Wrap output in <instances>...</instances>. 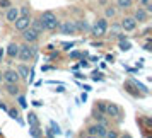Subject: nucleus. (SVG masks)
<instances>
[{
	"label": "nucleus",
	"instance_id": "1",
	"mask_svg": "<svg viewBox=\"0 0 152 138\" xmlns=\"http://www.w3.org/2000/svg\"><path fill=\"white\" fill-rule=\"evenodd\" d=\"M36 53H38V46H36L34 43H26V44L19 46V55H17V58L22 60V62H31V60L36 58Z\"/></svg>",
	"mask_w": 152,
	"mask_h": 138
},
{
	"label": "nucleus",
	"instance_id": "2",
	"mask_svg": "<svg viewBox=\"0 0 152 138\" xmlns=\"http://www.w3.org/2000/svg\"><path fill=\"white\" fill-rule=\"evenodd\" d=\"M41 21L43 24H45V29L46 31H55L56 28H58V19H56V15L51 12V10H45L41 15Z\"/></svg>",
	"mask_w": 152,
	"mask_h": 138
},
{
	"label": "nucleus",
	"instance_id": "3",
	"mask_svg": "<svg viewBox=\"0 0 152 138\" xmlns=\"http://www.w3.org/2000/svg\"><path fill=\"white\" fill-rule=\"evenodd\" d=\"M104 114L110 118H115V119H121V109H120V106L115 102H106V106H104Z\"/></svg>",
	"mask_w": 152,
	"mask_h": 138
},
{
	"label": "nucleus",
	"instance_id": "4",
	"mask_svg": "<svg viewBox=\"0 0 152 138\" xmlns=\"http://www.w3.org/2000/svg\"><path fill=\"white\" fill-rule=\"evenodd\" d=\"M106 31H108V19H106V17L97 19V21L94 22V28H92V34L103 36V34H106Z\"/></svg>",
	"mask_w": 152,
	"mask_h": 138
},
{
	"label": "nucleus",
	"instance_id": "5",
	"mask_svg": "<svg viewBox=\"0 0 152 138\" xmlns=\"http://www.w3.org/2000/svg\"><path fill=\"white\" fill-rule=\"evenodd\" d=\"M106 124L104 123H96V124H92V126H89L87 128V135L89 137H99V138H103L104 135H106Z\"/></svg>",
	"mask_w": 152,
	"mask_h": 138
},
{
	"label": "nucleus",
	"instance_id": "6",
	"mask_svg": "<svg viewBox=\"0 0 152 138\" xmlns=\"http://www.w3.org/2000/svg\"><path fill=\"white\" fill-rule=\"evenodd\" d=\"M21 33H22V34H21L22 39H24L26 43H36V41H38V38H39V34H38V33H36L31 26H29V28H26V29H22Z\"/></svg>",
	"mask_w": 152,
	"mask_h": 138
},
{
	"label": "nucleus",
	"instance_id": "7",
	"mask_svg": "<svg viewBox=\"0 0 152 138\" xmlns=\"http://www.w3.org/2000/svg\"><path fill=\"white\" fill-rule=\"evenodd\" d=\"M4 82H7V84H19L21 82V77L17 73V70H14V68L5 70L4 72Z\"/></svg>",
	"mask_w": 152,
	"mask_h": 138
},
{
	"label": "nucleus",
	"instance_id": "8",
	"mask_svg": "<svg viewBox=\"0 0 152 138\" xmlns=\"http://www.w3.org/2000/svg\"><path fill=\"white\" fill-rule=\"evenodd\" d=\"M29 24H31V14H28V15H19V17L14 21L15 31H22V29L29 28Z\"/></svg>",
	"mask_w": 152,
	"mask_h": 138
},
{
	"label": "nucleus",
	"instance_id": "9",
	"mask_svg": "<svg viewBox=\"0 0 152 138\" xmlns=\"http://www.w3.org/2000/svg\"><path fill=\"white\" fill-rule=\"evenodd\" d=\"M137 24H138V22L135 21L133 17H123V19H121V24H120V28L123 29V31L132 33V31H135V29H137Z\"/></svg>",
	"mask_w": 152,
	"mask_h": 138
},
{
	"label": "nucleus",
	"instance_id": "10",
	"mask_svg": "<svg viewBox=\"0 0 152 138\" xmlns=\"http://www.w3.org/2000/svg\"><path fill=\"white\" fill-rule=\"evenodd\" d=\"M60 33L62 34H75L77 28H75V21H65L60 26Z\"/></svg>",
	"mask_w": 152,
	"mask_h": 138
},
{
	"label": "nucleus",
	"instance_id": "11",
	"mask_svg": "<svg viewBox=\"0 0 152 138\" xmlns=\"http://www.w3.org/2000/svg\"><path fill=\"white\" fill-rule=\"evenodd\" d=\"M19 17V7H14V5H10V7L7 9V12H5V19H7V22H10V24H14V21Z\"/></svg>",
	"mask_w": 152,
	"mask_h": 138
},
{
	"label": "nucleus",
	"instance_id": "12",
	"mask_svg": "<svg viewBox=\"0 0 152 138\" xmlns=\"http://www.w3.org/2000/svg\"><path fill=\"white\" fill-rule=\"evenodd\" d=\"M133 19L137 22H145L149 19V12H147L144 7H138L137 10H135V14H133Z\"/></svg>",
	"mask_w": 152,
	"mask_h": 138
},
{
	"label": "nucleus",
	"instance_id": "13",
	"mask_svg": "<svg viewBox=\"0 0 152 138\" xmlns=\"http://www.w3.org/2000/svg\"><path fill=\"white\" fill-rule=\"evenodd\" d=\"M31 28L34 29L38 34H43V31H46L45 29V24H43V21H41V17H36V19H31V24H29Z\"/></svg>",
	"mask_w": 152,
	"mask_h": 138
},
{
	"label": "nucleus",
	"instance_id": "14",
	"mask_svg": "<svg viewBox=\"0 0 152 138\" xmlns=\"http://www.w3.org/2000/svg\"><path fill=\"white\" fill-rule=\"evenodd\" d=\"M5 92H7L9 96H12V97H15L17 94H21V87L17 85V84H7L5 82Z\"/></svg>",
	"mask_w": 152,
	"mask_h": 138
},
{
	"label": "nucleus",
	"instance_id": "15",
	"mask_svg": "<svg viewBox=\"0 0 152 138\" xmlns=\"http://www.w3.org/2000/svg\"><path fill=\"white\" fill-rule=\"evenodd\" d=\"M7 56L10 58V60H14V58H17V55H19V44L17 43H10L7 46Z\"/></svg>",
	"mask_w": 152,
	"mask_h": 138
},
{
	"label": "nucleus",
	"instance_id": "16",
	"mask_svg": "<svg viewBox=\"0 0 152 138\" xmlns=\"http://www.w3.org/2000/svg\"><path fill=\"white\" fill-rule=\"evenodd\" d=\"M17 73H19V77H21V80H24V82H28V77H29V67H26V65H17Z\"/></svg>",
	"mask_w": 152,
	"mask_h": 138
},
{
	"label": "nucleus",
	"instance_id": "17",
	"mask_svg": "<svg viewBox=\"0 0 152 138\" xmlns=\"http://www.w3.org/2000/svg\"><path fill=\"white\" fill-rule=\"evenodd\" d=\"M28 124L29 126H39V119L36 116V113H29L28 114Z\"/></svg>",
	"mask_w": 152,
	"mask_h": 138
},
{
	"label": "nucleus",
	"instance_id": "18",
	"mask_svg": "<svg viewBox=\"0 0 152 138\" xmlns=\"http://www.w3.org/2000/svg\"><path fill=\"white\" fill-rule=\"evenodd\" d=\"M116 5H118V9H121V10H125V9H130L132 7V0H118Z\"/></svg>",
	"mask_w": 152,
	"mask_h": 138
},
{
	"label": "nucleus",
	"instance_id": "19",
	"mask_svg": "<svg viewBox=\"0 0 152 138\" xmlns=\"http://www.w3.org/2000/svg\"><path fill=\"white\" fill-rule=\"evenodd\" d=\"M43 131L39 130V126H29V137H41Z\"/></svg>",
	"mask_w": 152,
	"mask_h": 138
},
{
	"label": "nucleus",
	"instance_id": "20",
	"mask_svg": "<svg viewBox=\"0 0 152 138\" xmlns=\"http://www.w3.org/2000/svg\"><path fill=\"white\" fill-rule=\"evenodd\" d=\"M15 99H17V104L21 106L22 109H26V107H28V101H26V97L22 96V94H17V96H15Z\"/></svg>",
	"mask_w": 152,
	"mask_h": 138
},
{
	"label": "nucleus",
	"instance_id": "21",
	"mask_svg": "<svg viewBox=\"0 0 152 138\" xmlns=\"http://www.w3.org/2000/svg\"><path fill=\"white\" fill-rule=\"evenodd\" d=\"M7 113H9V116H10V118H12V119H17V121H19V123H24V121H22V119H21V118H19V113H17V111H15V109H7Z\"/></svg>",
	"mask_w": 152,
	"mask_h": 138
},
{
	"label": "nucleus",
	"instance_id": "22",
	"mask_svg": "<svg viewBox=\"0 0 152 138\" xmlns=\"http://www.w3.org/2000/svg\"><path fill=\"white\" fill-rule=\"evenodd\" d=\"M104 15H106V19H108V17H115V15H116V9L106 7L104 9Z\"/></svg>",
	"mask_w": 152,
	"mask_h": 138
},
{
	"label": "nucleus",
	"instance_id": "23",
	"mask_svg": "<svg viewBox=\"0 0 152 138\" xmlns=\"http://www.w3.org/2000/svg\"><path fill=\"white\" fill-rule=\"evenodd\" d=\"M94 119H96L97 123H104V124H106V119H104V113H99V111H97V113H94Z\"/></svg>",
	"mask_w": 152,
	"mask_h": 138
},
{
	"label": "nucleus",
	"instance_id": "24",
	"mask_svg": "<svg viewBox=\"0 0 152 138\" xmlns=\"http://www.w3.org/2000/svg\"><path fill=\"white\" fill-rule=\"evenodd\" d=\"M130 48H132V44L126 41V39H125V41H120V49H121V51H128Z\"/></svg>",
	"mask_w": 152,
	"mask_h": 138
},
{
	"label": "nucleus",
	"instance_id": "25",
	"mask_svg": "<svg viewBox=\"0 0 152 138\" xmlns=\"http://www.w3.org/2000/svg\"><path fill=\"white\" fill-rule=\"evenodd\" d=\"M12 5V2L10 0H0V9H4V10H7L9 7Z\"/></svg>",
	"mask_w": 152,
	"mask_h": 138
},
{
	"label": "nucleus",
	"instance_id": "26",
	"mask_svg": "<svg viewBox=\"0 0 152 138\" xmlns=\"http://www.w3.org/2000/svg\"><path fill=\"white\" fill-rule=\"evenodd\" d=\"M31 14V9L28 5H22V9H19V15H28Z\"/></svg>",
	"mask_w": 152,
	"mask_h": 138
},
{
	"label": "nucleus",
	"instance_id": "27",
	"mask_svg": "<svg viewBox=\"0 0 152 138\" xmlns=\"http://www.w3.org/2000/svg\"><path fill=\"white\" fill-rule=\"evenodd\" d=\"M51 130L55 131V135H60V133H62V131H60V126H58L55 121H51Z\"/></svg>",
	"mask_w": 152,
	"mask_h": 138
},
{
	"label": "nucleus",
	"instance_id": "28",
	"mask_svg": "<svg viewBox=\"0 0 152 138\" xmlns=\"http://www.w3.org/2000/svg\"><path fill=\"white\" fill-rule=\"evenodd\" d=\"M62 46H63V49H65V51H70V49L75 46V43H63Z\"/></svg>",
	"mask_w": 152,
	"mask_h": 138
},
{
	"label": "nucleus",
	"instance_id": "29",
	"mask_svg": "<svg viewBox=\"0 0 152 138\" xmlns=\"http://www.w3.org/2000/svg\"><path fill=\"white\" fill-rule=\"evenodd\" d=\"M80 56H82L80 51H72V53H70V58H72V60H79Z\"/></svg>",
	"mask_w": 152,
	"mask_h": 138
},
{
	"label": "nucleus",
	"instance_id": "30",
	"mask_svg": "<svg viewBox=\"0 0 152 138\" xmlns=\"http://www.w3.org/2000/svg\"><path fill=\"white\" fill-rule=\"evenodd\" d=\"M104 137H108V138H116V131H111V130H106V135Z\"/></svg>",
	"mask_w": 152,
	"mask_h": 138
},
{
	"label": "nucleus",
	"instance_id": "31",
	"mask_svg": "<svg viewBox=\"0 0 152 138\" xmlns=\"http://www.w3.org/2000/svg\"><path fill=\"white\" fill-rule=\"evenodd\" d=\"M92 78H94V80H103V73H101V72H94V73H92Z\"/></svg>",
	"mask_w": 152,
	"mask_h": 138
},
{
	"label": "nucleus",
	"instance_id": "32",
	"mask_svg": "<svg viewBox=\"0 0 152 138\" xmlns=\"http://www.w3.org/2000/svg\"><path fill=\"white\" fill-rule=\"evenodd\" d=\"M79 67H84V68H87V67H89V62H86V60H84L82 56H80V62H79Z\"/></svg>",
	"mask_w": 152,
	"mask_h": 138
},
{
	"label": "nucleus",
	"instance_id": "33",
	"mask_svg": "<svg viewBox=\"0 0 152 138\" xmlns=\"http://www.w3.org/2000/svg\"><path fill=\"white\" fill-rule=\"evenodd\" d=\"M104 106H106V102H97V109H99V113H104Z\"/></svg>",
	"mask_w": 152,
	"mask_h": 138
},
{
	"label": "nucleus",
	"instance_id": "34",
	"mask_svg": "<svg viewBox=\"0 0 152 138\" xmlns=\"http://www.w3.org/2000/svg\"><path fill=\"white\" fill-rule=\"evenodd\" d=\"M46 135H48V137H56V135H55V131L51 130V128H48V130H46Z\"/></svg>",
	"mask_w": 152,
	"mask_h": 138
},
{
	"label": "nucleus",
	"instance_id": "35",
	"mask_svg": "<svg viewBox=\"0 0 152 138\" xmlns=\"http://www.w3.org/2000/svg\"><path fill=\"white\" fill-rule=\"evenodd\" d=\"M125 39H128L126 34H118V41H125Z\"/></svg>",
	"mask_w": 152,
	"mask_h": 138
},
{
	"label": "nucleus",
	"instance_id": "36",
	"mask_svg": "<svg viewBox=\"0 0 152 138\" xmlns=\"http://www.w3.org/2000/svg\"><path fill=\"white\" fill-rule=\"evenodd\" d=\"M138 2H140V4H142V5H149V4H151V0H138Z\"/></svg>",
	"mask_w": 152,
	"mask_h": 138
},
{
	"label": "nucleus",
	"instance_id": "37",
	"mask_svg": "<svg viewBox=\"0 0 152 138\" xmlns=\"http://www.w3.org/2000/svg\"><path fill=\"white\" fill-rule=\"evenodd\" d=\"M4 55H5V51L0 48V63H2V60H4Z\"/></svg>",
	"mask_w": 152,
	"mask_h": 138
},
{
	"label": "nucleus",
	"instance_id": "38",
	"mask_svg": "<svg viewBox=\"0 0 152 138\" xmlns=\"http://www.w3.org/2000/svg\"><path fill=\"white\" fill-rule=\"evenodd\" d=\"M75 78H86V75H82L80 72H77V73H75Z\"/></svg>",
	"mask_w": 152,
	"mask_h": 138
},
{
	"label": "nucleus",
	"instance_id": "39",
	"mask_svg": "<svg viewBox=\"0 0 152 138\" xmlns=\"http://www.w3.org/2000/svg\"><path fill=\"white\" fill-rule=\"evenodd\" d=\"M144 49H145V51H151V44H149V43H147V44H145V46H144Z\"/></svg>",
	"mask_w": 152,
	"mask_h": 138
},
{
	"label": "nucleus",
	"instance_id": "40",
	"mask_svg": "<svg viewBox=\"0 0 152 138\" xmlns=\"http://www.w3.org/2000/svg\"><path fill=\"white\" fill-rule=\"evenodd\" d=\"M106 60H108V62H111V63H113V60H115V58H113V55H108V56H106Z\"/></svg>",
	"mask_w": 152,
	"mask_h": 138
},
{
	"label": "nucleus",
	"instance_id": "41",
	"mask_svg": "<svg viewBox=\"0 0 152 138\" xmlns=\"http://www.w3.org/2000/svg\"><path fill=\"white\" fill-rule=\"evenodd\" d=\"M2 80H4V73H2V72H0V82H2Z\"/></svg>",
	"mask_w": 152,
	"mask_h": 138
},
{
	"label": "nucleus",
	"instance_id": "42",
	"mask_svg": "<svg viewBox=\"0 0 152 138\" xmlns=\"http://www.w3.org/2000/svg\"><path fill=\"white\" fill-rule=\"evenodd\" d=\"M0 135H2V133H0Z\"/></svg>",
	"mask_w": 152,
	"mask_h": 138
}]
</instances>
